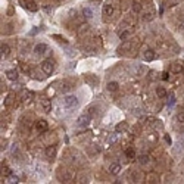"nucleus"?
Returning a JSON list of instances; mask_svg holds the SVG:
<instances>
[{
    "label": "nucleus",
    "mask_w": 184,
    "mask_h": 184,
    "mask_svg": "<svg viewBox=\"0 0 184 184\" xmlns=\"http://www.w3.org/2000/svg\"><path fill=\"white\" fill-rule=\"evenodd\" d=\"M91 118H93V109H90V111L81 114V115L78 117V119H77V124H78L80 127H85V125L90 124Z\"/></svg>",
    "instance_id": "obj_1"
},
{
    "label": "nucleus",
    "mask_w": 184,
    "mask_h": 184,
    "mask_svg": "<svg viewBox=\"0 0 184 184\" xmlns=\"http://www.w3.org/2000/svg\"><path fill=\"white\" fill-rule=\"evenodd\" d=\"M63 105H65V108L66 109H75L78 105H80V102H78V97L77 96H66V97H63Z\"/></svg>",
    "instance_id": "obj_2"
},
{
    "label": "nucleus",
    "mask_w": 184,
    "mask_h": 184,
    "mask_svg": "<svg viewBox=\"0 0 184 184\" xmlns=\"http://www.w3.org/2000/svg\"><path fill=\"white\" fill-rule=\"evenodd\" d=\"M41 69H43V72H44V74L50 75V74L55 71V62H53V60H50V59L43 60V62H41Z\"/></svg>",
    "instance_id": "obj_3"
},
{
    "label": "nucleus",
    "mask_w": 184,
    "mask_h": 184,
    "mask_svg": "<svg viewBox=\"0 0 184 184\" xmlns=\"http://www.w3.org/2000/svg\"><path fill=\"white\" fill-rule=\"evenodd\" d=\"M19 5H21L24 9L31 11V12H36V11L38 9V6H37V3L34 2V0H19Z\"/></svg>",
    "instance_id": "obj_4"
},
{
    "label": "nucleus",
    "mask_w": 184,
    "mask_h": 184,
    "mask_svg": "<svg viewBox=\"0 0 184 184\" xmlns=\"http://www.w3.org/2000/svg\"><path fill=\"white\" fill-rule=\"evenodd\" d=\"M58 178H59L62 183H69V181L72 180V175L68 172V169L59 168V169H58Z\"/></svg>",
    "instance_id": "obj_5"
},
{
    "label": "nucleus",
    "mask_w": 184,
    "mask_h": 184,
    "mask_svg": "<svg viewBox=\"0 0 184 184\" xmlns=\"http://www.w3.org/2000/svg\"><path fill=\"white\" fill-rule=\"evenodd\" d=\"M82 15H84L85 19H93L94 15H96V11H94L93 6H85V8L82 9Z\"/></svg>",
    "instance_id": "obj_6"
},
{
    "label": "nucleus",
    "mask_w": 184,
    "mask_h": 184,
    "mask_svg": "<svg viewBox=\"0 0 184 184\" xmlns=\"http://www.w3.org/2000/svg\"><path fill=\"white\" fill-rule=\"evenodd\" d=\"M47 128H49L47 121H44V119H38V121L36 122V130H37L38 133H44V131H47Z\"/></svg>",
    "instance_id": "obj_7"
},
{
    "label": "nucleus",
    "mask_w": 184,
    "mask_h": 184,
    "mask_svg": "<svg viewBox=\"0 0 184 184\" xmlns=\"http://www.w3.org/2000/svg\"><path fill=\"white\" fill-rule=\"evenodd\" d=\"M40 105H41V108H43L44 112H50V109H52L50 99H47V97H40Z\"/></svg>",
    "instance_id": "obj_8"
},
{
    "label": "nucleus",
    "mask_w": 184,
    "mask_h": 184,
    "mask_svg": "<svg viewBox=\"0 0 184 184\" xmlns=\"http://www.w3.org/2000/svg\"><path fill=\"white\" fill-rule=\"evenodd\" d=\"M56 153H58L56 146H47V147H46V156H47L50 161H53V159L56 158Z\"/></svg>",
    "instance_id": "obj_9"
},
{
    "label": "nucleus",
    "mask_w": 184,
    "mask_h": 184,
    "mask_svg": "<svg viewBox=\"0 0 184 184\" xmlns=\"http://www.w3.org/2000/svg\"><path fill=\"white\" fill-rule=\"evenodd\" d=\"M47 52V46L44 44V43H38L36 47H34V53L36 55H43V53H46Z\"/></svg>",
    "instance_id": "obj_10"
},
{
    "label": "nucleus",
    "mask_w": 184,
    "mask_h": 184,
    "mask_svg": "<svg viewBox=\"0 0 184 184\" xmlns=\"http://www.w3.org/2000/svg\"><path fill=\"white\" fill-rule=\"evenodd\" d=\"M143 58H144V60L152 62V60L155 59V52H153L152 49H146V50L143 52Z\"/></svg>",
    "instance_id": "obj_11"
},
{
    "label": "nucleus",
    "mask_w": 184,
    "mask_h": 184,
    "mask_svg": "<svg viewBox=\"0 0 184 184\" xmlns=\"http://www.w3.org/2000/svg\"><path fill=\"white\" fill-rule=\"evenodd\" d=\"M131 49V41H128V40H124V43L118 47V52L119 53H125V52H128Z\"/></svg>",
    "instance_id": "obj_12"
},
{
    "label": "nucleus",
    "mask_w": 184,
    "mask_h": 184,
    "mask_svg": "<svg viewBox=\"0 0 184 184\" xmlns=\"http://www.w3.org/2000/svg\"><path fill=\"white\" fill-rule=\"evenodd\" d=\"M184 71V62H175L172 63V72L174 74H180Z\"/></svg>",
    "instance_id": "obj_13"
},
{
    "label": "nucleus",
    "mask_w": 184,
    "mask_h": 184,
    "mask_svg": "<svg viewBox=\"0 0 184 184\" xmlns=\"http://www.w3.org/2000/svg\"><path fill=\"white\" fill-rule=\"evenodd\" d=\"M112 13H114V5H111V3L103 5V15L105 16H112Z\"/></svg>",
    "instance_id": "obj_14"
},
{
    "label": "nucleus",
    "mask_w": 184,
    "mask_h": 184,
    "mask_svg": "<svg viewBox=\"0 0 184 184\" xmlns=\"http://www.w3.org/2000/svg\"><path fill=\"white\" fill-rule=\"evenodd\" d=\"M6 77H8L9 80H12V81H16L19 75H18V71H16V69H8V71H6Z\"/></svg>",
    "instance_id": "obj_15"
},
{
    "label": "nucleus",
    "mask_w": 184,
    "mask_h": 184,
    "mask_svg": "<svg viewBox=\"0 0 184 184\" xmlns=\"http://www.w3.org/2000/svg\"><path fill=\"white\" fill-rule=\"evenodd\" d=\"M121 169H122V168H121L119 163H112V165L109 166V172H111L112 175H118V174L121 172Z\"/></svg>",
    "instance_id": "obj_16"
},
{
    "label": "nucleus",
    "mask_w": 184,
    "mask_h": 184,
    "mask_svg": "<svg viewBox=\"0 0 184 184\" xmlns=\"http://www.w3.org/2000/svg\"><path fill=\"white\" fill-rule=\"evenodd\" d=\"M131 34H133V30H131V28H125V30L119 31V38H121V40H127Z\"/></svg>",
    "instance_id": "obj_17"
},
{
    "label": "nucleus",
    "mask_w": 184,
    "mask_h": 184,
    "mask_svg": "<svg viewBox=\"0 0 184 184\" xmlns=\"http://www.w3.org/2000/svg\"><path fill=\"white\" fill-rule=\"evenodd\" d=\"M71 90H72V84L68 82V81H62V84H60V91L62 93H68V91H71Z\"/></svg>",
    "instance_id": "obj_18"
},
{
    "label": "nucleus",
    "mask_w": 184,
    "mask_h": 184,
    "mask_svg": "<svg viewBox=\"0 0 184 184\" xmlns=\"http://www.w3.org/2000/svg\"><path fill=\"white\" fill-rule=\"evenodd\" d=\"M33 97H34L33 91H30V90H24V91H22V100H24V102H30Z\"/></svg>",
    "instance_id": "obj_19"
},
{
    "label": "nucleus",
    "mask_w": 184,
    "mask_h": 184,
    "mask_svg": "<svg viewBox=\"0 0 184 184\" xmlns=\"http://www.w3.org/2000/svg\"><path fill=\"white\" fill-rule=\"evenodd\" d=\"M146 183H158V175L156 172H149L146 175Z\"/></svg>",
    "instance_id": "obj_20"
},
{
    "label": "nucleus",
    "mask_w": 184,
    "mask_h": 184,
    "mask_svg": "<svg viewBox=\"0 0 184 184\" xmlns=\"http://www.w3.org/2000/svg\"><path fill=\"white\" fill-rule=\"evenodd\" d=\"M0 52H2V56H3V58H8V56L11 55V47H9L8 44H2Z\"/></svg>",
    "instance_id": "obj_21"
},
{
    "label": "nucleus",
    "mask_w": 184,
    "mask_h": 184,
    "mask_svg": "<svg viewBox=\"0 0 184 184\" xmlns=\"http://www.w3.org/2000/svg\"><path fill=\"white\" fill-rule=\"evenodd\" d=\"M133 72H134V75L140 77V75H143V74L146 72V68L140 65V66H136V68H133Z\"/></svg>",
    "instance_id": "obj_22"
},
{
    "label": "nucleus",
    "mask_w": 184,
    "mask_h": 184,
    "mask_svg": "<svg viewBox=\"0 0 184 184\" xmlns=\"http://www.w3.org/2000/svg\"><path fill=\"white\" fill-rule=\"evenodd\" d=\"M156 94H158V97L163 99V97H166V90L163 87H156Z\"/></svg>",
    "instance_id": "obj_23"
},
{
    "label": "nucleus",
    "mask_w": 184,
    "mask_h": 184,
    "mask_svg": "<svg viewBox=\"0 0 184 184\" xmlns=\"http://www.w3.org/2000/svg\"><path fill=\"white\" fill-rule=\"evenodd\" d=\"M119 88V84L117 82V81H111V82H108V90L109 91H117Z\"/></svg>",
    "instance_id": "obj_24"
},
{
    "label": "nucleus",
    "mask_w": 184,
    "mask_h": 184,
    "mask_svg": "<svg viewBox=\"0 0 184 184\" xmlns=\"http://www.w3.org/2000/svg\"><path fill=\"white\" fill-rule=\"evenodd\" d=\"M117 141H118V136H117V134H111V136H109V137L106 139V143H108L109 146L115 144Z\"/></svg>",
    "instance_id": "obj_25"
},
{
    "label": "nucleus",
    "mask_w": 184,
    "mask_h": 184,
    "mask_svg": "<svg viewBox=\"0 0 184 184\" xmlns=\"http://www.w3.org/2000/svg\"><path fill=\"white\" fill-rule=\"evenodd\" d=\"M137 161H139L140 165H146V163L149 162V155H140V156L137 158Z\"/></svg>",
    "instance_id": "obj_26"
},
{
    "label": "nucleus",
    "mask_w": 184,
    "mask_h": 184,
    "mask_svg": "<svg viewBox=\"0 0 184 184\" xmlns=\"http://www.w3.org/2000/svg\"><path fill=\"white\" fill-rule=\"evenodd\" d=\"M133 12L134 13H140L141 12V5H140L139 0H136V2L133 3Z\"/></svg>",
    "instance_id": "obj_27"
},
{
    "label": "nucleus",
    "mask_w": 184,
    "mask_h": 184,
    "mask_svg": "<svg viewBox=\"0 0 184 184\" xmlns=\"http://www.w3.org/2000/svg\"><path fill=\"white\" fill-rule=\"evenodd\" d=\"M115 130H117V133H119V131H125V130H127V122H125V121L119 122V124L115 127Z\"/></svg>",
    "instance_id": "obj_28"
},
{
    "label": "nucleus",
    "mask_w": 184,
    "mask_h": 184,
    "mask_svg": "<svg viewBox=\"0 0 184 184\" xmlns=\"http://www.w3.org/2000/svg\"><path fill=\"white\" fill-rule=\"evenodd\" d=\"M88 31H90V27H88V25H81L80 30H78V36H84V33L87 34Z\"/></svg>",
    "instance_id": "obj_29"
},
{
    "label": "nucleus",
    "mask_w": 184,
    "mask_h": 184,
    "mask_svg": "<svg viewBox=\"0 0 184 184\" xmlns=\"http://www.w3.org/2000/svg\"><path fill=\"white\" fill-rule=\"evenodd\" d=\"M56 41H59V43H63V44H68V40L65 38V37H62V36H58V34H55V36H52Z\"/></svg>",
    "instance_id": "obj_30"
},
{
    "label": "nucleus",
    "mask_w": 184,
    "mask_h": 184,
    "mask_svg": "<svg viewBox=\"0 0 184 184\" xmlns=\"http://www.w3.org/2000/svg\"><path fill=\"white\" fill-rule=\"evenodd\" d=\"M125 156H127V158H130V159H133V158H136V152H134V149H131V147H128V149L125 150Z\"/></svg>",
    "instance_id": "obj_31"
},
{
    "label": "nucleus",
    "mask_w": 184,
    "mask_h": 184,
    "mask_svg": "<svg viewBox=\"0 0 184 184\" xmlns=\"http://www.w3.org/2000/svg\"><path fill=\"white\" fill-rule=\"evenodd\" d=\"M177 121L184 124V109H180V112H178V115H177Z\"/></svg>",
    "instance_id": "obj_32"
},
{
    "label": "nucleus",
    "mask_w": 184,
    "mask_h": 184,
    "mask_svg": "<svg viewBox=\"0 0 184 184\" xmlns=\"http://www.w3.org/2000/svg\"><path fill=\"white\" fill-rule=\"evenodd\" d=\"M152 19H153V13H152V12L143 15V21H152Z\"/></svg>",
    "instance_id": "obj_33"
},
{
    "label": "nucleus",
    "mask_w": 184,
    "mask_h": 184,
    "mask_svg": "<svg viewBox=\"0 0 184 184\" xmlns=\"http://www.w3.org/2000/svg\"><path fill=\"white\" fill-rule=\"evenodd\" d=\"M177 28H178V31L184 33V21H180V22L177 24Z\"/></svg>",
    "instance_id": "obj_34"
},
{
    "label": "nucleus",
    "mask_w": 184,
    "mask_h": 184,
    "mask_svg": "<svg viewBox=\"0 0 184 184\" xmlns=\"http://www.w3.org/2000/svg\"><path fill=\"white\" fill-rule=\"evenodd\" d=\"M161 78H162V80H165V81H166V80H169V74H168V72H163V74H162V75H161Z\"/></svg>",
    "instance_id": "obj_35"
},
{
    "label": "nucleus",
    "mask_w": 184,
    "mask_h": 184,
    "mask_svg": "<svg viewBox=\"0 0 184 184\" xmlns=\"http://www.w3.org/2000/svg\"><path fill=\"white\" fill-rule=\"evenodd\" d=\"M174 102H175V97L171 94V96H169V102H168V105H169V106H172V105H174Z\"/></svg>",
    "instance_id": "obj_36"
},
{
    "label": "nucleus",
    "mask_w": 184,
    "mask_h": 184,
    "mask_svg": "<svg viewBox=\"0 0 184 184\" xmlns=\"http://www.w3.org/2000/svg\"><path fill=\"white\" fill-rule=\"evenodd\" d=\"M165 141H166L168 144H171V141H172V140H171V137H169V134H165Z\"/></svg>",
    "instance_id": "obj_37"
},
{
    "label": "nucleus",
    "mask_w": 184,
    "mask_h": 184,
    "mask_svg": "<svg viewBox=\"0 0 184 184\" xmlns=\"http://www.w3.org/2000/svg\"><path fill=\"white\" fill-rule=\"evenodd\" d=\"M8 183H18V178L16 177H9V181Z\"/></svg>",
    "instance_id": "obj_38"
},
{
    "label": "nucleus",
    "mask_w": 184,
    "mask_h": 184,
    "mask_svg": "<svg viewBox=\"0 0 184 184\" xmlns=\"http://www.w3.org/2000/svg\"><path fill=\"white\" fill-rule=\"evenodd\" d=\"M2 169L5 171V174H6V175H9V174H11V171H9V168H8V166H2Z\"/></svg>",
    "instance_id": "obj_39"
},
{
    "label": "nucleus",
    "mask_w": 184,
    "mask_h": 184,
    "mask_svg": "<svg viewBox=\"0 0 184 184\" xmlns=\"http://www.w3.org/2000/svg\"><path fill=\"white\" fill-rule=\"evenodd\" d=\"M155 75H158L155 71H150V80H155Z\"/></svg>",
    "instance_id": "obj_40"
},
{
    "label": "nucleus",
    "mask_w": 184,
    "mask_h": 184,
    "mask_svg": "<svg viewBox=\"0 0 184 184\" xmlns=\"http://www.w3.org/2000/svg\"><path fill=\"white\" fill-rule=\"evenodd\" d=\"M21 66H22V69H24V71H25V72H30V68H28V66H25V65H24V63H22V65H21Z\"/></svg>",
    "instance_id": "obj_41"
},
{
    "label": "nucleus",
    "mask_w": 184,
    "mask_h": 184,
    "mask_svg": "<svg viewBox=\"0 0 184 184\" xmlns=\"http://www.w3.org/2000/svg\"><path fill=\"white\" fill-rule=\"evenodd\" d=\"M44 11H46V12H52V8H49V6H44Z\"/></svg>",
    "instance_id": "obj_42"
}]
</instances>
